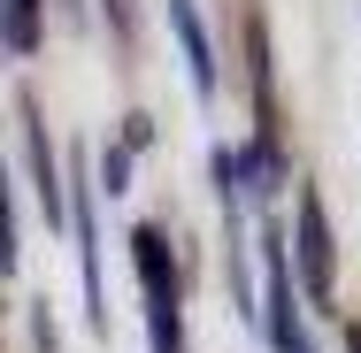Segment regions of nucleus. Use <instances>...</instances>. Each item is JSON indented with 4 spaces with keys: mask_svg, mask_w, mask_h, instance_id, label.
<instances>
[{
    "mask_svg": "<svg viewBox=\"0 0 361 353\" xmlns=\"http://www.w3.org/2000/svg\"><path fill=\"white\" fill-rule=\"evenodd\" d=\"M131 269L146 284V346L154 353H185V292H177V254H169V238L146 223L131 230Z\"/></svg>",
    "mask_w": 361,
    "mask_h": 353,
    "instance_id": "1",
    "label": "nucleus"
},
{
    "mask_svg": "<svg viewBox=\"0 0 361 353\" xmlns=\"http://www.w3.org/2000/svg\"><path fill=\"white\" fill-rule=\"evenodd\" d=\"M262 323H269V346H277V353H315V346H307L300 292H292V254H285L277 230H262Z\"/></svg>",
    "mask_w": 361,
    "mask_h": 353,
    "instance_id": "2",
    "label": "nucleus"
},
{
    "mask_svg": "<svg viewBox=\"0 0 361 353\" xmlns=\"http://www.w3.org/2000/svg\"><path fill=\"white\" fill-rule=\"evenodd\" d=\"M292 261H300V277H307V299L331 307V292H338V246H331V215L315 200V185H307L300 208H292Z\"/></svg>",
    "mask_w": 361,
    "mask_h": 353,
    "instance_id": "3",
    "label": "nucleus"
},
{
    "mask_svg": "<svg viewBox=\"0 0 361 353\" xmlns=\"http://www.w3.org/2000/svg\"><path fill=\"white\" fill-rule=\"evenodd\" d=\"M169 31H177V47H185L192 92L208 100V92H216V47H208V23H200V0H169Z\"/></svg>",
    "mask_w": 361,
    "mask_h": 353,
    "instance_id": "4",
    "label": "nucleus"
},
{
    "mask_svg": "<svg viewBox=\"0 0 361 353\" xmlns=\"http://www.w3.org/2000/svg\"><path fill=\"white\" fill-rule=\"evenodd\" d=\"M23 146H31V177H39L47 223L62 230V208H70V192H62V177H54V139H47V123H39V108H31V100H23Z\"/></svg>",
    "mask_w": 361,
    "mask_h": 353,
    "instance_id": "5",
    "label": "nucleus"
},
{
    "mask_svg": "<svg viewBox=\"0 0 361 353\" xmlns=\"http://www.w3.org/2000/svg\"><path fill=\"white\" fill-rule=\"evenodd\" d=\"M238 185H246L254 200H269V192L285 185V146H277V131L254 123V139H246V154H238Z\"/></svg>",
    "mask_w": 361,
    "mask_h": 353,
    "instance_id": "6",
    "label": "nucleus"
},
{
    "mask_svg": "<svg viewBox=\"0 0 361 353\" xmlns=\"http://www.w3.org/2000/svg\"><path fill=\"white\" fill-rule=\"evenodd\" d=\"M39 39H47V0H0V47L39 54Z\"/></svg>",
    "mask_w": 361,
    "mask_h": 353,
    "instance_id": "7",
    "label": "nucleus"
},
{
    "mask_svg": "<svg viewBox=\"0 0 361 353\" xmlns=\"http://www.w3.org/2000/svg\"><path fill=\"white\" fill-rule=\"evenodd\" d=\"M131 185V146H116L108 161H100V192H123Z\"/></svg>",
    "mask_w": 361,
    "mask_h": 353,
    "instance_id": "8",
    "label": "nucleus"
},
{
    "mask_svg": "<svg viewBox=\"0 0 361 353\" xmlns=\"http://www.w3.org/2000/svg\"><path fill=\"white\" fill-rule=\"evenodd\" d=\"M0 261H16V208H8V161H0Z\"/></svg>",
    "mask_w": 361,
    "mask_h": 353,
    "instance_id": "9",
    "label": "nucleus"
},
{
    "mask_svg": "<svg viewBox=\"0 0 361 353\" xmlns=\"http://www.w3.org/2000/svg\"><path fill=\"white\" fill-rule=\"evenodd\" d=\"M108 23H116V39H131V0H108Z\"/></svg>",
    "mask_w": 361,
    "mask_h": 353,
    "instance_id": "10",
    "label": "nucleus"
},
{
    "mask_svg": "<svg viewBox=\"0 0 361 353\" xmlns=\"http://www.w3.org/2000/svg\"><path fill=\"white\" fill-rule=\"evenodd\" d=\"M346 353H361V323H354V330H346Z\"/></svg>",
    "mask_w": 361,
    "mask_h": 353,
    "instance_id": "11",
    "label": "nucleus"
}]
</instances>
